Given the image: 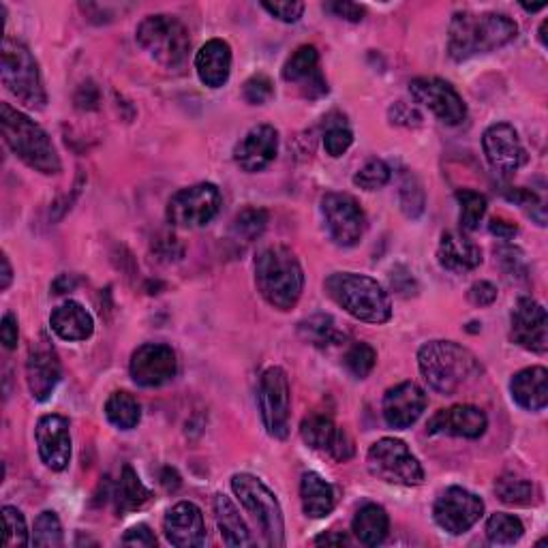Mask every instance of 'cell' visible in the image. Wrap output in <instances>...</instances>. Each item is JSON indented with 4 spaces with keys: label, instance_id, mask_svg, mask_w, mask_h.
<instances>
[{
    "label": "cell",
    "instance_id": "obj_1",
    "mask_svg": "<svg viewBox=\"0 0 548 548\" xmlns=\"http://www.w3.org/2000/svg\"><path fill=\"white\" fill-rule=\"evenodd\" d=\"M519 35V26L504 13L459 11L452 15L448 28V54L463 63L480 54L504 48Z\"/></svg>",
    "mask_w": 548,
    "mask_h": 548
},
{
    "label": "cell",
    "instance_id": "obj_2",
    "mask_svg": "<svg viewBox=\"0 0 548 548\" xmlns=\"http://www.w3.org/2000/svg\"><path fill=\"white\" fill-rule=\"evenodd\" d=\"M255 285L272 309L292 311L304 289V272L296 253L283 245H272L257 253Z\"/></svg>",
    "mask_w": 548,
    "mask_h": 548
},
{
    "label": "cell",
    "instance_id": "obj_3",
    "mask_svg": "<svg viewBox=\"0 0 548 548\" xmlns=\"http://www.w3.org/2000/svg\"><path fill=\"white\" fill-rule=\"evenodd\" d=\"M0 131L7 148L30 170L45 176H54L63 170L50 135L11 103H0Z\"/></svg>",
    "mask_w": 548,
    "mask_h": 548
},
{
    "label": "cell",
    "instance_id": "obj_4",
    "mask_svg": "<svg viewBox=\"0 0 548 548\" xmlns=\"http://www.w3.org/2000/svg\"><path fill=\"white\" fill-rule=\"evenodd\" d=\"M326 294L358 322L386 324L392 317V302L382 283L358 272H334L324 283Z\"/></svg>",
    "mask_w": 548,
    "mask_h": 548
},
{
    "label": "cell",
    "instance_id": "obj_5",
    "mask_svg": "<svg viewBox=\"0 0 548 548\" xmlns=\"http://www.w3.org/2000/svg\"><path fill=\"white\" fill-rule=\"evenodd\" d=\"M418 367L435 392L454 394L471 382L482 369L467 347L454 341H429L418 349Z\"/></svg>",
    "mask_w": 548,
    "mask_h": 548
},
{
    "label": "cell",
    "instance_id": "obj_6",
    "mask_svg": "<svg viewBox=\"0 0 548 548\" xmlns=\"http://www.w3.org/2000/svg\"><path fill=\"white\" fill-rule=\"evenodd\" d=\"M135 39L140 43V48L148 52V56L163 69L178 71L185 67L191 50V39L185 24L174 18V15H148L137 26Z\"/></svg>",
    "mask_w": 548,
    "mask_h": 548
},
{
    "label": "cell",
    "instance_id": "obj_7",
    "mask_svg": "<svg viewBox=\"0 0 548 548\" xmlns=\"http://www.w3.org/2000/svg\"><path fill=\"white\" fill-rule=\"evenodd\" d=\"M3 86L28 110H43L48 103L37 58L26 45L13 37L3 41Z\"/></svg>",
    "mask_w": 548,
    "mask_h": 548
},
{
    "label": "cell",
    "instance_id": "obj_8",
    "mask_svg": "<svg viewBox=\"0 0 548 548\" xmlns=\"http://www.w3.org/2000/svg\"><path fill=\"white\" fill-rule=\"evenodd\" d=\"M232 491L240 506L251 514L253 523L260 529L264 542L272 548L285 544V523L279 499L268 486L251 474H236L232 478Z\"/></svg>",
    "mask_w": 548,
    "mask_h": 548
},
{
    "label": "cell",
    "instance_id": "obj_9",
    "mask_svg": "<svg viewBox=\"0 0 548 548\" xmlns=\"http://www.w3.org/2000/svg\"><path fill=\"white\" fill-rule=\"evenodd\" d=\"M367 465L377 480L388 484L418 486L424 482V469L420 461L401 439L384 437L375 441L367 454Z\"/></svg>",
    "mask_w": 548,
    "mask_h": 548
},
{
    "label": "cell",
    "instance_id": "obj_10",
    "mask_svg": "<svg viewBox=\"0 0 548 548\" xmlns=\"http://www.w3.org/2000/svg\"><path fill=\"white\" fill-rule=\"evenodd\" d=\"M221 191L212 182H200L187 189H180L167 202L165 217L172 227L195 230L204 227L219 215Z\"/></svg>",
    "mask_w": 548,
    "mask_h": 548
},
{
    "label": "cell",
    "instance_id": "obj_11",
    "mask_svg": "<svg viewBox=\"0 0 548 548\" xmlns=\"http://www.w3.org/2000/svg\"><path fill=\"white\" fill-rule=\"evenodd\" d=\"M257 405H260L262 422L274 439L289 435V414H292V390H289L287 373L281 367H270L262 373L257 386Z\"/></svg>",
    "mask_w": 548,
    "mask_h": 548
},
{
    "label": "cell",
    "instance_id": "obj_12",
    "mask_svg": "<svg viewBox=\"0 0 548 548\" xmlns=\"http://www.w3.org/2000/svg\"><path fill=\"white\" fill-rule=\"evenodd\" d=\"M322 217L330 240L337 247H356L367 230V217L349 193H326L322 197Z\"/></svg>",
    "mask_w": 548,
    "mask_h": 548
},
{
    "label": "cell",
    "instance_id": "obj_13",
    "mask_svg": "<svg viewBox=\"0 0 548 548\" xmlns=\"http://www.w3.org/2000/svg\"><path fill=\"white\" fill-rule=\"evenodd\" d=\"M484 514V501L463 486H450L433 506L435 523L450 536H463Z\"/></svg>",
    "mask_w": 548,
    "mask_h": 548
},
{
    "label": "cell",
    "instance_id": "obj_14",
    "mask_svg": "<svg viewBox=\"0 0 548 548\" xmlns=\"http://www.w3.org/2000/svg\"><path fill=\"white\" fill-rule=\"evenodd\" d=\"M411 99L424 105L439 123L456 127L467 118V105L456 88L439 78H416L409 84Z\"/></svg>",
    "mask_w": 548,
    "mask_h": 548
},
{
    "label": "cell",
    "instance_id": "obj_15",
    "mask_svg": "<svg viewBox=\"0 0 548 548\" xmlns=\"http://www.w3.org/2000/svg\"><path fill=\"white\" fill-rule=\"evenodd\" d=\"M129 373L133 382L142 388H161L170 384L178 373L174 349L163 343H144L133 352Z\"/></svg>",
    "mask_w": 548,
    "mask_h": 548
},
{
    "label": "cell",
    "instance_id": "obj_16",
    "mask_svg": "<svg viewBox=\"0 0 548 548\" xmlns=\"http://www.w3.org/2000/svg\"><path fill=\"white\" fill-rule=\"evenodd\" d=\"M510 339L527 352L546 354L548 315L538 300L529 296L516 300L510 315Z\"/></svg>",
    "mask_w": 548,
    "mask_h": 548
},
{
    "label": "cell",
    "instance_id": "obj_17",
    "mask_svg": "<svg viewBox=\"0 0 548 548\" xmlns=\"http://www.w3.org/2000/svg\"><path fill=\"white\" fill-rule=\"evenodd\" d=\"M484 157L499 176H510L527 161L525 148L516 129L508 123H495L482 135Z\"/></svg>",
    "mask_w": 548,
    "mask_h": 548
},
{
    "label": "cell",
    "instance_id": "obj_18",
    "mask_svg": "<svg viewBox=\"0 0 548 548\" xmlns=\"http://www.w3.org/2000/svg\"><path fill=\"white\" fill-rule=\"evenodd\" d=\"M60 377H63V367H60L58 354L54 352L50 341L41 337V341L30 347L26 360V384L33 399L39 403L48 401L56 390Z\"/></svg>",
    "mask_w": 548,
    "mask_h": 548
},
{
    "label": "cell",
    "instance_id": "obj_19",
    "mask_svg": "<svg viewBox=\"0 0 548 548\" xmlns=\"http://www.w3.org/2000/svg\"><path fill=\"white\" fill-rule=\"evenodd\" d=\"M71 426L65 416L50 414L37 422L35 441L41 461L52 471L67 469L71 461Z\"/></svg>",
    "mask_w": 548,
    "mask_h": 548
},
{
    "label": "cell",
    "instance_id": "obj_20",
    "mask_svg": "<svg viewBox=\"0 0 548 548\" xmlns=\"http://www.w3.org/2000/svg\"><path fill=\"white\" fill-rule=\"evenodd\" d=\"M279 133L270 125L253 127L234 148V161L242 172L257 174L277 159Z\"/></svg>",
    "mask_w": 548,
    "mask_h": 548
},
{
    "label": "cell",
    "instance_id": "obj_21",
    "mask_svg": "<svg viewBox=\"0 0 548 548\" xmlns=\"http://www.w3.org/2000/svg\"><path fill=\"white\" fill-rule=\"evenodd\" d=\"M489 418L484 411L474 405H452L439 409L426 424L429 435H452L463 439H480L486 433Z\"/></svg>",
    "mask_w": 548,
    "mask_h": 548
},
{
    "label": "cell",
    "instance_id": "obj_22",
    "mask_svg": "<svg viewBox=\"0 0 548 548\" xmlns=\"http://www.w3.org/2000/svg\"><path fill=\"white\" fill-rule=\"evenodd\" d=\"M426 403H429L426 392L416 382H403L384 394L382 414L388 426L403 431L418 422L424 414Z\"/></svg>",
    "mask_w": 548,
    "mask_h": 548
},
{
    "label": "cell",
    "instance_id": "obj_23",
    "mask_svg": "<svg viewBox=\"0 0 548 548\" xmlns=\"http://www.w3.org/2000/svg\"><path fill=\"white\" fill-rule=\"evenodd\" d=\"M163 534L176 548H197L206 542L204 514L191 501H180L167 510L163 519Z\"/></svg>",
    "mask_w": 548,
    "mask_h": 548
},
{
    "label": "cell",
    "instance_id": "obj_24",
    "mask_svg": "<svg viewBox=\"0 0 548 548\" xmlns=\"http://www.w3.org/2000/svg\"><path fill=\"white\" fill-rule=\"evenodd\" d=\"M283 80L298 84L300 95L307 99H319L328 93V82L319 69V54L313 45H300V48L287 58L283 65Z\"/></svg>",
    "mask_w": 548,
    "mask_h": 548
},
{
    "label": "cell",
    "instance_id": "obj_25",
    "mask_svg": "<svg viewBox=\"0 0 548 548\" xmlns=\"http://www.w3.org/2000/svg\"><path fill=\"white\" fill-rule=\"evenodd\" d=\"M437 262L454 274L471 272L482 264V249L461 232H444L437 247Z\"/></svg>",
    "mask_w": 548,
    "mask_h": 548
},
{
    "label": "cell",
    "instance_id": "obj_26",
    "mask_svg": "<svg viewBox=\"0 0 548 548\" xmlns=\"http://www.w3.org/2000/svg\"><path fill=\"white\" fill-rule=\"evenodd\" d=\"M195 71L208 88H221L232 73V48L223 39L206 41L195 54Z\"/></svg>",
    "mask_w": 548,
    "mask_h": 548
},
{
    "label": "cell",
    "instance_id": "obj_27",
    "mask_svg": "<svg viewBox=\"0 0 548 548\" xmlns=\"http://www.w3.org/2000/svg\"><path fill=\"white\" fill-rule=\"evenodd\" d=\"M50 326L58 339L63 341H86L93 337L95 332V319L86 311L84 304L67 300L52 311Z\"/></svg>",
    "mask_w": 548,
    "mask_h": 548
},
{
    "label": "cell",
    "instance_id": "obj_28",
    "mask_svg": "<svg viewBox=\"0 0 548 548\" xmlns=\"http://www.w3.org/2000/svg\"><path fill=\"white\" fill-rule=\"evenodd\" d=\"M514 403L527 411H542L548 405V371L529 367L516 373L510 382Z\"/></svg>",
    "mask_w": 548,
    "mask_h": 548
},
{
    "label": "cell",
    "instance_id": "obj_29",
    "mask_svg": "<svg viewBox=\"0 0 548 548\" xmlns=\"http://www.w3.org/2000/svg\"><path fill=\"white\" fill-rule=\"evenodd\" d=\"M300 501L309 519H324L337 504V491L328 480L315 474V471H309L300 480Z\"/></svg>",
    "mask_w": 548,
    "mask_h": 548
},
{
    "label": "cell",
    "instance_id": "obj_30",
    "mask_svg": "<svg viewBox=\"0 0 548 548\" xmlns=\"http://www.w3.org/2000/svg\"><path fill=\"white\" fill-rule=\"evenodd\" d=\"M215 519L221 531V538L227 546H251L253 538L251 531L242 519L238 508L234 506V501L227 495H217L215 497Z\"/></svg>",
    "mask_w": 548,
    "mask_h": 548
},
{
    "label": "cell",
    "instance_id": "obj_31",
    "mask_svg": "<svg viewBox=\"0 0 548 548\" xmlns=\"http://www.w3.org/2000/svg\"><path fill=\"white\" fill-rule=\"evenodd\" d=\"M352 531L360 544L379 546L388 538V531H390L388 512L377 504L362 506L358 514L354 516Z\"/></svg>",
    "mask_w": 548,
    "mask_h": 548
},
{
    "label": "cell",
    "instance_id": "obj_32",
    "mask_svg": "<svg viewBox=\"0 0 548 548\" xmlns=\"http://www.w3.org/2000/svg\"><path fill=\"white\" fill-rule=\"evenodd\" d=\"M150 499H152V493L146 489L140 476H137V471L131 465H125L123 474H120V480L116 484V491H114L116 512L120 516H125L129 512L142 510Z\"/></svg>",
    "mask_w": 548,
    "mask_h": 548
},
{
    "label": "cell",
    "instance_id": "obj_33",
    "mask_svg": "<svg viewBox=\"0 0 548 548\" xmlns=\"http://www.w3.org/2000/svg\"><path fill=\"white\" fill-rule=\"evenodd\" d=\"M339 431H341L339 426L334 424V420L326 414H313L309 418H304L300 426V435L304 439V444L313 450L328 452V454L334 446V441H337Z\"/></svg>",
    "mask_w": 548,
    "mask_h": 548
},
{
    "label": "cell",
    "instance_id": "obj_34",
    "mask_svg": "<svg viewBox=\"0 0 548 548\" xmlns=\"http://www.w3.org/2000/svg\"><path fill=\"white\" fill-rule=\"evenodd\" d=\"M105 418L120 431H131L142 420V407L129 392H114L105 401Z\"/></svg>",
    "mask_w": 548,
    "mask_h": 548
},
{
    "label": "cell",
    "instance_id": "obj_35",
    "mask_svg": "<svg viewBox=\"0 0 548 548\" xmlns=\"http://www.w3.org/2000/svg\"><path fill=\"white\" fill-rule=\"evenodd\" d=\"M266 225H268V212L264 208H257V206L242 208L230 225V236L236 242H240V245H249V242L257 240L264 234Z\"/></svg>",
    "mask_w": 548,
    "mask_h": 548
},
{
    "label": "cell",
    "instance_id": "obj_36",
    "mask_svg": "<svg viewBox=\"0 0 548 548\" xmlns=\"http://www.w3.org/2000/svg\"><path fill=\"white\" fill-rule=\"evenodd\" d=\"M495 493L508 506H531L536 504L540 495L534 482L512 474H506L497 480Z\"/></svg>",
    "mask_w": 548,
    "mask_h": 548
},
{
    "label": "cell",
    "instance_id": "obj_37",
    "mask_svg": "<svg viewBox=\"0 0 548 548\" xmlns=\"http://www.w3.org/2000/svg\"><path fill=\"white\" fill-rule=\"evenodd\" d=\"M300 337L319 347V349H326L330 345H337L341 343L345 337L337 330V324H334V319L330 315H315L311 319H307V322L300 324Z\"/></svg>",
    "mask_w": 548,
    "mask_h": 548
},
{
    "label": "cell",
    "instance_id": "obj_38",
    "mask_svg": "<svg viewBox=\"0 0 548 548\" xmlns=\"http://www.w3.org/2000/svg\"><path fill=\"white\" fill-rule=\"evenodd\" d=\"M525 534V527L519 516L497 512L489 521H486V538L497 546H510L516 544Z\"/></svg>",
    "mask_w": 548,
    "mask_h": 548
},
{
    "label": "cell",
    "instance_id": "obj_39",
    "mask_svg": "<svg viewBox=\"0 0 548 548\" xmlns=\"http://www.w3.org/2000/svg\"><path fill=\"white\" fill-rule=\"evenodd\" d=\"M399 202H401V210L407 219H420L422 212L426 208V193L422 189L420 178L403 170L401 172V182H399Z\"/></svg>",
    "mask_w": 548,
    "mask_h": 548
},
{
    "label": "cell",
    "instance_id": "obj_40",
    "mask_svg": "<svg viewBox=\"0 0 548 548\" xmlns=\"http://www.w3.org/2000/svg\"><path fill=\"white\" fill-rule=\"evenodd\" d=\"M456 202L461 206V215L459 223L465 232H476L480 227V221L486 215V208H489V202L486 197L474 189H459L456 191Z\"/></svg>",
    "mask_w": 548,
    "mask_h": 548
},
{
    "label": "cell",
    "instance_id": "obj_41",
    "mask_svg": "<svg viewBox=\"0 0 548 548\" xmlns=\"http://www.w3.org/2000/svg\"><path fill=\"white\" fill-rule=\"evenodd\" d=\"M63 525H60L58 514L54 510H45L37 516L33 536H30V544L33 546H48L58 548L63 546Z\"/></svg>",
    "mask_w": 548,
    "mask_h": 548
},
{
    "label": "cell",
    "instance_id": "obj_42",
    "mask_svg": "<svg viewBox=\"0 0 548 548\" xmlns=\"http://www.w3.org/2000/svg\"><path fill=\"white\" fill-rule=\"evenodd\" d=\"M345 369L352 373L356 379L369 377L371 371L377 364V352L369 343H354L347 349V354L343 358Z\"/></svg>",
    "mask_w": 548,
    "mask_h": 548
},
{
    "label": "cell",
    "instance_id": "obj_43",
    "mask_svg": "<svg viewBox=\"0 0 548 548\" xmlns=\"http://www.w3.org/2000/svg\"><path fill=\"white\" fill-rule=\"evenodd\" d=\"M392 178L390 165L382 159H373L367 165H362L360 170L354 174V185L364 191H377L384 189Z\"/></svg>",
    "mask_w": 548,
    "mask_h": 548
},
{
    "label": "cell",
    "instance_id": "obj_44",
    "mask_svg": "<svg viewBox=\"0 0 548 548\" xmlns=\"http://www.w3.org/2000/svg\"><path fill=\"white\" fill-rule=\"evenodd\" d=\"M3 525H5L3 544L7 548H18V546H28L30 544L24 514L18 508H13V506L3 508Z\"/></svg>",
    "mask_w": 548,
    "mask_h": 548
},
{
    "label": "cell",
    "instance_id": "obj_45",
    "mask_svg": "<svg viewBox=\"0 0 548 548\" xmlns=\"http://www.w3.org/2000/svg\"><path fill=\"white\" fill-rule=\"evenodd\" d=\"M242 97L249 105H266L274 97V84L268 75H253L242 86Z\"/></svg>",
    "mask_w": 548,
    "mask_h": 548
},
{
    "label": "cell",
    "instance_id": "obj_46",
    "mask_svg": "<svg viewBox=\"0 0 548 548\" xmlns=\"http://www.w3.org/2000/svg\"><path fill=\"white\" fill-rule=\"evenodd\" d=\"M354 144V133L349 131L345 125H332L324 133V148L330 157L339 159Z\"/></svg>",
    "mask_w": 548,
    "mask_h": 548
},
{
    "label": "cell",
    "instance_id": "obj_47",
    "mask_svg": "<svg viewBox=\"0 0 548 548\" xmlns=\"http://www.w3.org/2000/svg\"><path fill=\"white\" fill-rule=\"evenodd\" d=\"M262 7L272 15V18H277L285 24L298 22L304 13V3H298V0H281V3H270V0H264Z\"/></svg>",
    "mask_w": 548,
    "mask_h": 548
},
{
    "label": "cell",
    "instance_id": "obj_48",
    "mask_svg": "<svg viewBox=\"0 0 548 548\" xmlns=\"http://www.w3.org/2000/svg\"><path fill=\"white\" fill-rule=\"evenodd\" d=\"M390 123L399 125V127H420L422 125V114L416 108V105L405 103V101H397L394 105H390L388 110Z\"/></svg>",
    "mask_w": 548,
    "mask_h": 548
},
{
    "label": "cell",
    "instance_id": "obj_49",
    "mask_svg": "<svg viewBox=\"0 0 548 548\" xmlns=\"http://www.w3.org/2000/svg\"><path fill=\"white\" fill-rule=\"evenodd\" d=\"M467 300L474 304V307H491L497 300V287L491 281H476L469 287Z\"/></svg>",
    "mask_w": 548,
    "mask_h": 548
},
{
    "label": "cell",
    "instance_id": "obj_50",
    "mask_svg": "<svg viewBox=\"0 0 548 548\" xmlns=\"http://www.w3.org/2000/svg\"><path fill=\"white\" fill-rule=\"evenodd\" d=\"M326 11H330L332 15H337V18L345 20V22H362L364 18V7L349 3V0H337V3H328Z\"/></svg>",
    "mask_w": 548,
    "mask_h": 548
},
{
    "label": "cell",
    "instance_id": "obj_51",
    "mask_svg": "<svg viewBox=\"0 0 548 548\" xmlns=\"http://www.w3.org/2000/svg\"><path fill=\"white\" fill-rule=\"evenodd\" d=\"M125 546H140V548H152L157 546V538L152 534L148 525H135L123 536Z\"/></svg>",
    "mask_w": 548,
    "mask_h": 548
},
{
    "label": "cell",
    "instance_id": "obj_52",
    "mask_svg": "<svg viewBox=\"0 0 548 548\" xmlns=\"http://www.w3.org/2000/svg\"><path fill=\"white\" fill-rule=\"evenodd\" d=\"M99 88L93 82H86L78 88V93H75V108L78 110H97L99 108Z\"/></svg>",
    "mask_w": 548,
    "mask_h": 548
},
{
    "label": "cell",
    "instance_id": "obj_53",
    "mask_svg": "<svg viewBox=\"0 0 548 548\" xmlns=\"http://www.w3.org/2000/svg\"><path fill=\"white\" fill-rule=\"evenodd\" d=\"M356 454V446H354V439L349 437V433L345 429L339 431L337 435V441H334V446L330 450V456L334 461H339V463H347L349 459H352V456Z\"/></svg>",
    "mask_w": 548,
    "mask_h": 548
},
{
    "label": "cell",
    "instance_id": "obj_54",
    "mask_svg": "<svg viewBox=\"0 0 548 548\" xmlns=\"http://www.w3.org/2000/svg\"><path fill=\"white\" fill-rule=\"evenodd\" d=\"M155 251H157V255L161 257V260H165V262L180 260L182 253H185V249H182V245H180L176 236H163L161 240H157L155 242Z\"/></svg>",
    "mask_w": 548,
    "mask_h": 548
},
{
    "label": "cell",
    "instance_id": "obj_55",
    "mask_svg": "<svg viewBox=\"0 0 548 548\" xmlns=\"http://www.w3.org/2000/svg\"><path fill=\"white\" fill-rule=\"evenodd\" d=\"M0 341L7 349H15L20 341V328H18V319H15L11 313H5L3 322H0Z\"/></svg>",
    "mask_w": 548,
    "mask_h": 548
},
{
    "label": "cell",
    "instance_id": "obj_56",
    "mask_svg": "<svg viewBox=\"0 0 548 548\" xmlns=\"http://www.w3.org/2000/svg\"><path fill=\"white\" fill-rule=\"evenodd\" d=\"M489 232L493 236H497L499 240H512L516 234H519V227H516L514 223L506 221V219H491L489 223Z\"/></svg>",
    "mask_w": 548,
    "mask_h": 548
},
{
    "label": "cell",
    "instance_id": "obj_57",
    "mask_svg": "<svg viewBox=\"0 0 548 548\" xmlns=\"http://www.w3.org/2000/svg\"><path fill=\"white\" fill-rule=\"evenodd\" d=\"M161 484L165 486L167 491H176L178 486H180V476L176 474V469L167 467V469L163 471V476H161Z\"/></svg>",
    "mask_w": 548,
    "mask_h": 548
},
{
    "label": "cell",
    "instance_id": "obj_58",
    "mask_svg": "<svg viewBox=\"0 0 548 548\" xmlns=\"http://www.w3.org/2000/svg\"><path fill=\"white\" fill-rule=\"evenodd\" d=\"M315 544H319V546H322V544H326V546H343V544H347V536L345 534H332V531H330V534L315 538Z\"/></svg>",
    "mask_w": 548,
    "mask_h": 548
},
{
    "label": "cell",
    "instance_id": "obj_59",
    "mask_svg": "<svg viewBox=\"0 0 548 548\" xmlns=\"http://www.w3.org/2000/svg\"><path fill=\"white\" fill-rule=\"evenodd\" d=\"M73 287H75V281L69 277V274H60V277L52 285L54 294H67L69 289H73Z\"/></svg>",
    "mask_w": 548,
    "mask_h": 548
},
{
    "label": "cell",
    "instance_id": "obj_60",
    "mask_svg": "<svg viewBox=\"0 0 548 548\" xmlns=\"http://www.w3.org/2000/svg\"><path fill=\"white\" fill-rule=\"evenodd\" d=\"M3 281H0V289H3V292H7L11 281H13V270H11V264H9V257L3 255Z\"/></svg>",
    "mask_w": 548,
    "mask_h": 548
},
{
    "label": "cell",
    "instance_id": "obj_61",
    "mask_svg": "<svg viewBox=\"0 0 548 548\" xmlns=\"http://www.w3.org/2000/svg\"><path fill=\"white\" fill-rule=\"evenodd\" d=\"M527 13H538V11H542L546 5H521Z\"/></svg>",
    "mask_w": 548,
    "mask_h": 548
},
{
    "label": "cell",
    "instance_id": "obj_62",
    "mask_svg": "<svg viewBox=\"0 0 548 548\" xmlns=\"http://www.w3.org/2000/svg\"><path fill=\"white\" fill-rule=\"evenodd\" d=\"M546 26H548V22H542V26H540V41H542V45H546Z\"/></svg>",
    "mask_w": 548,
    "mask_h": 548
}]
</instances>
